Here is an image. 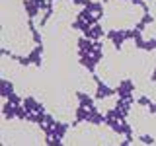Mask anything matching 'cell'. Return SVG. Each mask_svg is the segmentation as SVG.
<instances>
[{
    "label": "cell",
    "instance_id": "obj_1",
    "mask_svg": "<svg viewBox=\"0 0 156 146\" xmlns=\"http://www.w3.org/2000/svg\"><path fill=\"white\" fill-rule=\"evenodd\" d=\"M113 96H117V90L111 88V86H107L104 80H100L96 84V90H94V99L96 101H105V99H109V97H113Z\"/></svg>",
    "mask_w": 156,
    "mask_h": 146
},
{
    "label": "cell",
    "instance_id": "obj_2",
    "mask_svg": "<svg viewBox=\"0 0 156 146\" xmlns=\"http://www.w3.org/2000/svg\"><path fill=\"white\" fill-rule=\"evenodd\" d=\"M135 82L131 80V78H125V80H119V86L115 88L117 90V96L119 97H133V92H135Z\"/></svg>",
    "mask_w": 156,
    "mask_h": 146
},
{
    "label": "cell",
    "instance_id": "obj_3",
    "mask_svg": "<svg viewBox=\"0 0 156 146\" xmlns=\"http://www.w3.org/2000/svg\"><path fill=\"white\" fill-rule=\"evenodd\" d=\"M23 109L27 111V115H31V113H41V111H45V107H43L41 101H37L33 96H26L23 97Z\"/></svg>",
    "mask_w": 156,
    "mask_h": 146
},
{
    "label": "cell",
    "instance_id": "obj_4",
    "mask_svg": "<svg viewBox=\"0 0 156 146\" xmlns=\"http://www.w3.org/2000/svg\"><path fill=\"white\" fill-rule=\"evenodd\" d=\"M76 99H78V105H80V107L98 109V107H96V101H94V96L88 94V92H84V90H76Z\"/></svg>",
    "mask_w": 156,
    "mask_h": 146
},
{
    "label": "cell",
    "instance_id": "obj_5",
    "mask_svg": "<svg viewBox=\"0 0 156 146\" xmlns=\"http://www.w3.org/2000/svg\"><path fill=\"white\" fill-rule=\"evenodd\" d=\"M43 51H45V47H43V45H37V47L29 49V51L26 53L27 58H29V62H31L33 66H41L43 64Z\"/></svg>",
    "mask_w": 156,
    "mask_h": 146
},
{
    "label": "cell",
    "instance_id": "obj_6",
    "mask_svg": "<svg viewBox=\"0 0 156 146\" xmlns=\"http://www.w3.org/2000/svg\"><path fill=\"white\" fill-rule=\"evenodd\" d=\"M12 94H16V82H12L10 78H2V82H0V97L8 99Z\"/></svg>",
    "mask_w": 156,
    "mask_h": 146
},
{
    "label": "cell",
    "instance_id": "obj_7",
    "mask_svg": "<svg viewBox=\"0 0 156 146\" xmlns=\"http://www.w3.org/2000/svg\"><path fill=\"white\" fill-rule=\"evenodd\" d=\"M22 6H23V12H26L27 19H35L39 14H41V10H39L37 2H33V0H23Z\"/></svg>",
    "mask_w": 156,
    "mask_h": 146
},
{
    "label": "cell",
    "instance_id": "obj_8",
    "mask_svg": "<svg viewBox=\"0 0 156 146\" xmlns=\"http://www.w3.org/2000/svg\"><path fill=\"white\" fill-rule=\"evenodd\" d=\"M104 35H107V33L104 31L101 23H96V26H92V27L84 33V37H88L90 41H101V37H104Z\"/></svg>",
    "mask_w": 156,
    "mask_h": 146
},
{
    "label": "cell",
    "instance_id": "obj_9",
    "mask_svg": "<svg viewBox=\"0 0 156 146\" xmlns=\"http://www.w3.org/2000/svg\"><path fill=\"white\" fill-rule=\"evenodd\" d=\"M66 134H68V123H65V121H57L55 127H53V136L62 140Z\"/></svg>",
    "mask_w": 156,
    "mask_h": 146
},
{
    "label": "cell",
    "instance_id": "obj_10",
    "mask_svg": "<svg viewBox=\"0 0 156 146\" xmlns=\"http://www.w3.org/2000/svg\"><path fill=\"white\" fill-rule=\"evenodd\" d=\"M136 142L144 144V146H154L156 144V138H154L152 133H139V134H136Z\"/></svg>",
    "mask_w": 156,
    "mask_h": 146
},
{
    "label": "cell",
    "instance_id": "obj_11",
    "mask_svg": "<svg viewBox=\"0 0 156 146\" xmlns=\"http://www.w3.org/2000/svg\"><path fill=\"white\" fill-rule=\"evenodd\" d=\"M140 51H144V53H154V51H156V37H146Z\"/></svg>",
    "mask_w": 156,
    "mask_h": 146
},
{
    "label": "cell",
    "instance_id": "obj_12",
    "mask_svg": "<svg viewBox=\"0 0 156 146\" xmlns=\"http://www.w3.org/2000/svg\"><path fill=\"white\" fill-rule=\"evenodd\" d=\"M135 103L136 105H139V107H144V109H146V107H148L150 103H152V99H150V97L148 96H139V97H136V99H135Z\"/></svg>",
    "mask_w": 156,
    "mask_h": 146
},
{
    "label": "cell",
    "instance_id": "obj_13",
    "mask_svg": "<svg viewBox=\"0 0 156 146\" xmlns=\"http://www.w3.org/2000/svg\"><path fill=\"white\" fill-rule=\"evenodd\" d=\"M66 2H70V4H72V6H78V8H80V6H82V8H84V6H86V4H88V2H90V0H66Z\"/></svg>",
    "mask_w": 156,
    "mask_h": 146
},
{
    "label": "cell",
    "instance_id": "obj_14",
    "mask_svg": "<svg viewBox=\"0 0 156 146\" xmlns=\"http://www.w3.org/2000/svg\"><path fill=\"white\" fill-rule=\"evenodd\" d=\"M146 113H148L150 117H152V115H156V101H152V103H150L148 107H146Z\"/></svg>",
    "mask_w": 156,
    "mask_h": 146
}]
</instances>
